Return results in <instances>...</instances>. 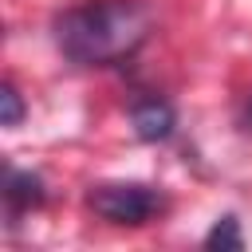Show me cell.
I'll return each mask as SVG.
<instances>
[{
    "instance_id": "cell-2",
    "label": "cell",
    "mask_w": 252,
    "mask_h": 252,
    "mask_svg": "<svg viewBox=\"0 0 252 252\" xmlns=\"http://www.w3.org/2000/svg\"><path fill=\"white\" fill-rule=\"evenodd\" d=\"M87 205L110 220V224H146L154 220L165 201L154 185H142V181H106V185H94L87 193Z\"/></svg>"
},
{
    "instance_id": "cell-6",
    "label": "cell",
    "mask_w": 252,
    "mask_h": 252,
    "mask_svg": "<svg viewBox=\"0 0 252 252\" xmlns=\"http://www.w3.org/2000/svg\"><path fill=\"white\" fill-rule=\"evenodd\" d=\"M0 102H4L0 122H4L8 130H12V126H20V122H24V98H20L16 83H4V87H0Z\"/></svg>"
},
{
    "instance_id": "cell-7",
    "label": "cell",
    "mask_w": 252,
    "mask_h": 252,
    "mask_svg": "<svg viewBox=\"0 0 252 252\" xmlns=\"http://www.w3.org/2000/svg\"><path fill=\"white\" fill-rule=\"evenodd\" d=\"M244 122H248V130H252V98H248V106H244Z\"/></svg>"
},
{
    "instance_id": "cell-4",
    "label": "cell",
    "mask_w": 252,
    "mask_h": 252,
    "mask_svg": "<svg viewBox=\"0 0 252 252\" xmlns=\"http://www.w3.org/2000/svg\"><path fill=\"white\" fill-rule=\"evenodd\" d=\"M4 205H8V220L32 213L43 205V181L28 169H8V181H4Z\"/></svg>"
},
{
    "instance_id": "cell-5",
    "label": "cell",
    "mask_w": 252,
    "mask_h": 252,
    "mask_svg": "<svg viewBox=\"0 0 252 252\" xmlns=\"http://www.w3.org/2000/svg\"><path fill=\"white\" fill-rule=\"evenodd\" d=\"M205 248H244V232L236 217H220L213 220V228L205 232Z\"/></svg>"
},
{
    "instance_id": "cell-1",
    "label": "cell",
    "mask_w": 252,
    "mask_h": 252,
    "mask_svg": "<svg viewBox=\"0 0 252 252\" xmlns=\"http://www.w3.org/2000/svg\"><path fill=\"white\" fill-rule=\"evenodd\" d=\"M150 24L142 0H83L55 20V43L71 63L110 67L146 43Z\"/></svg>"
},
{
    "instance_id": "cell-3",
    "label": "cell",
    "mask_w": 252,
    "mask_h": 252,
    "mask_svg": "<svg viewBox=\"0 0 252 252\" xmlns=\"http://www.w3.org/2000/svg\"><path fill=\"white\" fill-rule=\"evenodd\" d=\"M130 122H134V130H138V138L142 142H165L169 134H173V106L165 102V98H138L134 102V110H130Z\"/></svg>"
}]
</instances>
